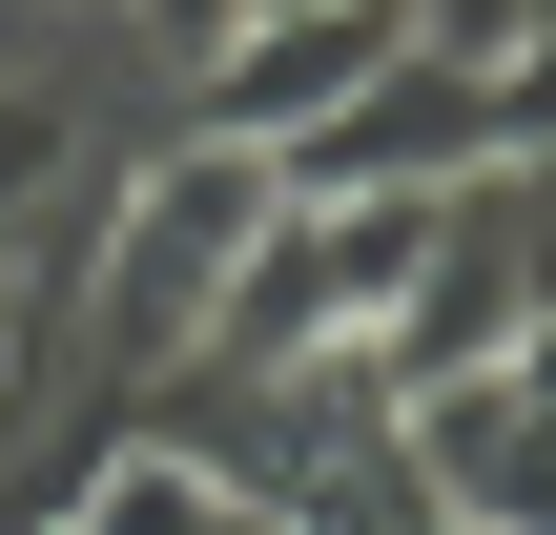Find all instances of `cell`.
I'll list each match as a JSON object with an SVG mask.
<instances>
[{"mask_svg":"<svg viewBox=\"0 0 556 535\" xmlns=\"http://www.w3.org/2000/svg\"><path fill=\"white\" fill-rule=\"evenodd\" d=\"M516 144V103H495V62H433V41H392L309 144H289V186H475Z\"/></svg>","mask_w":556,"mask_h":535,"instance_id":"cell-4","label":"cell"},{"mask_svg":"<svg viewBox=\"0 0 556 535\" xmlns=\"http://www.w3.org/2000/svg\"><path fill=\"white\" fill-rule=\"evenodd\" d=\"M268 206H289V165H268V144H227V124H165V144L103 186V227H83L62 371H186V351H206V309H227V268L268 247Z\"/></svg>","mask_w":556,"mask_h":535,"instance_id":"cell-1","label":"cell"},{"mask_svg":"<svg viewBox=\"0 0 556 535\" xmlns=\"http://www.w3.org/2000/svg\"><path fill=\"white\" fill-rule=\"evenodd\" d=\"M227 21H248V0H124V41H165V62H206Z\"/></svg>","mask_w":556,"mask_h":535,"instance_id":"cell-7","label":"cell"},{"mask_svg":"<svg viewBox=\"0 0 556 535\" xmlns=\"http://www.w3.org/2000/svg\"><path fill=\"white\" fill-rule=\"evenodd\" d=\"M536 309H556V206H536V165L495 144L475 186H433V247H413V289H392L371 351H392V392H413V371H495Z\"/></svg>","mask_w":556,"mask_h":535,"instance_id":"cell-2","label":"cell"},{"mask_svg":"<svg viewBox=\"0 0 556 535\" xmlns=\"http://www.w3.org/2000/svg\"><path fill=\"white\" fill-rule=\"evenodd\" d=\"M495 371H516V392H536V412H556V309H536V330H516V351H495Z\"/></svg>","mask_w":556,"mask_h":535,"instance_id":"cell-8","label":"cell"},{"mask_svg":"<svg viewBox=\"0 0 556 535\" xmlns=\"http://www.w3.org/2000/svg\"><path fill=\"white\" fill-rule=\"evenodd\" d=\"M62 535H289V495L227 474V454H186V433H103L62 474Z\"/></svg>","mask_w":556,"mask_h":535,"instance_id":"cell-5","label":"cell"},{"mask_svg":"<svg viewBox=\"0 0 556 535\" xmlns=\"http://www.w3.org/2000/svg\"><path fill=\"white\" fill-rule=\"evenodd\" d=\"M392 41H413V0H248V21L186 62V124H227V144H268V165H289V144L392 62Z\"/></svg>","mask_w":556,"mask_h":535,"instance_id":"cell-3","label":"cell"},{"mask_svg":"<svg viewBox=\"0 0 556 535\" xmlns=\"http://www.w3.org/2000/svg\"><path fill=\"white\" fill-rule=\"evenodd\" d=\"M289 535H454V495H433V474L392 454V412H371V433H330V454L289 474Z\"/></svg>","mask_w":556,"mask_h":535,"instance_id":"cell-6","label":"cell"}]
</instances>
